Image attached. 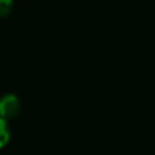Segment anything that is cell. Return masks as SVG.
I'll use <instances>...</instances> for the list:
<instances>
[{"label":"cell","instance_id":"6da1fadb","mask_svg":"<svg viewBox=\"0 0 155 155\" xmlns=\"http://www.w3.org/2000/svg\"><path fill=\"white\" fill-rule=\"evenodd\" d=\"M20 112V98L14 94H5L0 97V117L14 118Z\"/></svg>","mask_w":155,"mask_h":155},{"label":"cell","instance_id":"7a4b0ae2","mask_svg":"<svg viewBox=\"0 0 155 155\" xmlns=\"http://www.w3.org/2000/svg\"><path fill=\"white\" fill-rule=\"evenodd\" d=\"M10 138V128L7 125V120L0 117V147H4Z\"/></svg>","mask_w":155,"mask_h":155},{"label":"cell","instance_id":"3957f363","mask_svg":"<svg viewBox=\"0 0 155 155\" xmlns=\"http://www.w3.org/2000/svg\"><path fill=\"white\" fill-rule=\"evenodd\" d=\"M12 7H14V4H12L10 0H0V18L7 17L12 12Z\"/></svg>","mask_w":155,"mask_h":155}]
</instances>
